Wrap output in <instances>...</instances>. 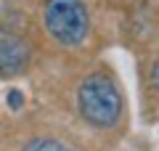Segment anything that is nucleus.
Here are the masks:
<instances>
[{"instance_id":"20e7f679","label":"nucleus","mask_w":159,"mask_h":151,"mask_svg":"<svg viewBox=\"0 0 159 151\" xmlns=\"http://www.w3.org/2000/svg\"><path fill=\"white\" fill-rule=\"evenodd\" d=\"M24 151H72V149L66 143H61V140H56V138H34L27 143Z\"/></svg>"},{"instance_id":"f257e3e1","label":"nucleus","mask_w":159,"mask_h":151,"mask_svg":"<svg viewBox=\"0 0 159 151\" xmlns=\"http://www.w3.org/2000/svg\"><path fill=\"white\" fill-rule=\"evenodd\" d=\"M80 114L96 127H111L122 117V93L109 74L98 72L85 77L77 93Z\"/></svg>"},{"instance_id":"7ed1b4c3","label":"nucleus","mask_w":159,"mask_h":151,"mask_svg":"<svg viewBox=\"0 0 159 151\" xmlns=\"http://www.w3.org/2000/svg\"><path fill=\"white\" fill-rule=\"evenodd\" d=\"M29 64V45L19 34L0 29V77L19 74Z\"/></svg>"},{"instance_id":"39448f33","label":"nucleus","mask_w":159,"mask_h":151,"mask_svg":"<svg viewBox=\"0 0 159 151\" xmlns=\"http://www.w3.org/2000/svg\"><path fill=\"white\" fill-rule=\"evenodd\" d=\"M154 85H157V90H159V61H157V66H154Z\"/></svg>"},{"instance_id":"f03ea898","label":"nucleus","mask_w":159,"mask_h":151,"mask_svg":"<svg viewBox=\"0 0 159 151\" xmlns=\"http://www.w3.org/2000/svg\"><path fill=\"white\" fill-rule=\"evenodd\" d=\"M45 27L51 37L61 45H80L88 37L90 19L82 0H48L45 3Z\"/></svg>"}]
</instances>
